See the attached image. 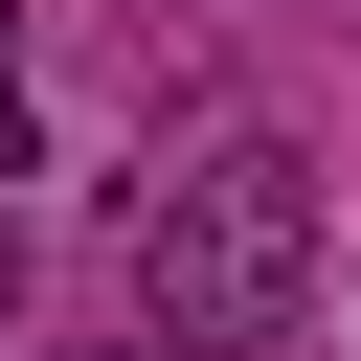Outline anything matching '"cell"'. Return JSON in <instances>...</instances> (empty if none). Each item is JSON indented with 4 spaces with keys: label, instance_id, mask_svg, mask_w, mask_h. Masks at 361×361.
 <instances>
[{
    "label": "cell",
    "instance_id": "obj_1",
    "mask_svg": "<svg viewBox=\"0 0 361 361\" xmlns=\"http://www.w3.org/2000/svg\"><path fill=\"white\" fill-rule=\"evenodd\" d=\"M113 248H135V338L248 361V338L316 316V158H293V135H180Z\"/></svg>",
    "mask_w": 361,
    "mask_h": 361
},
{
    "label": "cell",
    "instance_id": "obj_4",
    "mask_svg": "<svg viewBox=\"0 0 361 361\" xmlns=\"http://www.w3.org/2000/svg\"><path fill=\"white\" fill-rule=\"evenodd\" d=\"M113 361H180V338H113Z\"/></svg>",
    "mask_w": 361,
    "mask_h": 361
},
{
    "label": "cell",
    "instance_id": "obj_3",
    "mask_svg": "<svg viewBox=\"0 0 361 361\" xmlns=\"http://www.w3.org/2000/svg\"><path fill=\"white\" fill-rule=\"evenodd\" d=\"M0 316H23V226H0Z\"/></svg>",
    "mask_w": 361,
    "mask_h": 361
},
{
    "label": "cell",
    "instance_id": "obj_2",
    "mask_svg": "<svg viewBox=\"0 0 361 361\" xmlns=\"http://www.w3.org/2000/svg\"><path fill=\"white\" fill-rule=\"evenodd\" d=\"M23 113H45V90H23V23H0V180H23Z\"/></svg>",
    "mask_w": 361,
    "mask_h": 361
}]
</instances>
